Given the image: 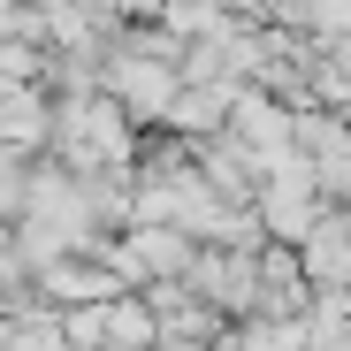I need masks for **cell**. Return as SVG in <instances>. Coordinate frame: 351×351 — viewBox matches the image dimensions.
Returning a JSON list of instances; mask_svg holds the SVG:
<instances>
[{
	"instance_id": "obj_1",
	"label": "cell",
	"mask_w": 351,
	"mask_h": 351,
	"mask_svg": "<svg viewBox=\"0 0 351 351\" xmlns=\"http://www.w3.org/2000/svg\"><path fill=\"white\" fill-rule=\"evenodd\" d=\"M130 114L114 107L107 92H84V99H69L62 114H53V138H62V153L69 160H123V145H130Z\"/></svg>"
},
{
	"instance_id": "obj_2",
	"label": "cell",
	"mask_w": 351,
	"mask_h": 351,
	"mask_svg": "<svg viewBox=\"0 0 351 351\" xmlns=\"http://www.w3.org/2000/svg\"><path fill=\"white\" fill-rule=\"evenodd\" d=\"M184 282H199L214 306H252V298H260V275H252L245 252H199Z\"/></svg>"
},
{
	"instance_id": "obj_3",
	"label": "cell",
	"mask_w": 351,
	"mask_h": 351,
	"mask_svg": "<svg viewBox=\"0 0 351 351\" xmlns=\"http://www.w3.org/2000/svg\"><path fill=\"white\" fill-rule=\"evenodd\" d=\"M313 168H290V176H275V184L260 191V214H267V229L275 237H298V229L313 221Z\"/></svg>"
},
{
	"instance_id": "obj_4",
	"label": "cell",
	"mask_w": 351,
	"mask_h": 351,
	"mask_svg": "<svg viewBox=\"0 0 351 351\" xmlns=\"http://www.w3.org/2000/svg\"><path fill=\"white\" fill-rule=\"evenodd\" d=\"M107 351H160V321L138 298H107Z\"/></svg>"
},
{
	"instance_id": "obj_5",
	"label": "cell",
	"mask_w": 351,
	"mask_h": 351,
	"mask_svg": "<svg viewBox=\"0 0 351 351\" xmlns=\"http://www.w3.org/2000/svg\"><path fill=\"white\" fill-rule=\"evenodd\" d=\"M237 351H306V328L290 321V313H267V321H252L237 336Z\"/></svg>"
},
{
	"instance_id": "obj_6",
	"label": "cell",
	"mask_w": 351,
	"mask_h": 351,
	"mask_svg": "<svg viewBox=\"0 0 351 351\" xmlns=\"http://www.w3.org/2000/svg\"><path fill=\"white\" fill-rule=\"evenodd\" d=\"M351 267V252H343V229L328 221V229H313V252H306V275H321V282H336Z\"/></svg>"
},
{
	"instance_id": "obj_7",
	"label": "cell",
	"mask_w": 351,
	"mask_h": 351,
	"mask_svg": "<svg viewBox=\"0 0 351 351\" xmlns=\"http://www.w3.org/2000/svg\"><path fill=\"white\" fill-rule=\"evenodd\" d=\"M8 351H62V321H53V313H38V321H23Z\"/></svg>"
},
{
	"instance_id": "obj_8",
	"label": "cell",
	"mask_w": 351,
	"mask_h": 351,
	"mask_svg": "<svg viewBox=\"0 0 351 351\" xmlns=\"http://www.w3.org/2000/svg\"><path fill=\"white\" fill-rule=\"evenodd\" d=\"M160 351H199V343H160Z\"/></svg>"
}]
</instances>
